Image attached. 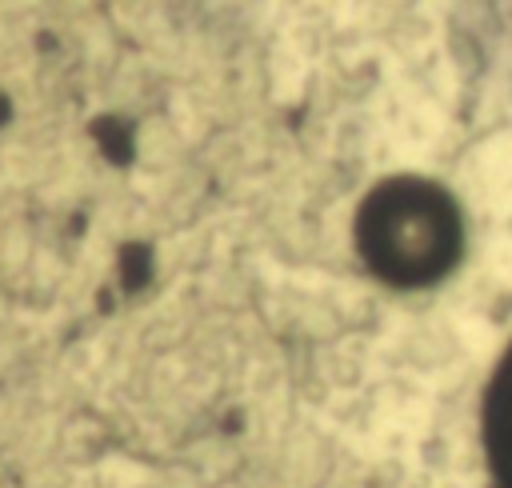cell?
Masks as SVG:
<instances>
[{
	"instance_id": "cell-2",
	"label": "cell",
	"mask_w": 512,
	"mask_h": 488,
	"mask_svg": "<svg viewBox=\"0 0 512 488\" xmlns=\"http://www.w3.org/2000/svg\"><path fill=\"white\" fill-rule=\"evenodd\" d=\"M484 448L500 488H512V344L496 360L484 392Z\"/></svg>"
},
{
	"instance_id": "cell-1",
	"label": "cell",
	"mask_w": 512,
	"mask_h": 488,
	"mask_svg": "<svg viewBox=\"0 0 512 488\" xmlns=\"http://www.w3.org/2000/svg\"><path fill=\"white\" fill-rule=\"evenodd\" d=\"M360 252L392 284H428L460 260L464 224L456 200L420 176L384 180L356 220Z\"/></svg>"
}]
</instances>
